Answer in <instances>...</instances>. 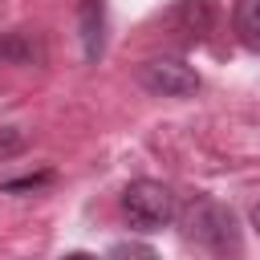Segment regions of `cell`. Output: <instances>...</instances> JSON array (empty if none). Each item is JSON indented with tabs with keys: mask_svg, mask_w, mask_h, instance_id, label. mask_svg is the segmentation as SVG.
Listing matches in <instances>:
<instances>
[{
	"mask_svg": "<svg viewBox=\"0 0 260 260\" xmlns=\"http://www.w3.org/2000/svg\"><path fill=\"white\" fill-rule=\"evenodd\" d=\"M179 228H183V240H191V244H199L207 252L236 248V219L211 195H195L187 207H179Z\"/></svg>",
	"mask_w": 260,
	"mask_h": 260,
	"instance_id": "cell-1",
	"label": "cell"
},
{
	"mask_svg": "<svg viewBox=\"0 0 260 260\" xmlns=\"http://www.w3.org/2000/svg\"><path fill=\"white\" fill-rule=\"evenodd\" d=\"M122 215L130 219V228L138 232H158L171 219H179V199L167 183L158 179H134L122 191Z\"/></svg>",
	"mask_w": 260,
	"mask_h": 260,
	"instance_id": "cell-2",
	"label": "cell"
},
{
	"mask_svg": "<svg viewBox=\"0 0 260 260\" xmlns=\"http://www.w3.org/2000/svg\"><path fill=\"white\" fill-rule=\"evenodd\" d=\"M232 28H236V37H240L244 49L260 53V0H236Z\"/></svg>",
	"mask_w": 260,
	"mask_h": 260,
	"instance_id": "cell-6",
	"label": "cell"
},
{
	"mask_svg": "<svg viewBox=\"0 0 260 260\" xmlns=\"http://www.w3.org/2000/svg\"><path fill=\"white\" fill-rule=\"evenodd\" d=\"M252 228H256V232H260V203H256V207H252Z\"/></svg>",
	"mask_w": 260,
	"mask_h": 260,
	"instance_id": "cell-9",
	"label": "cell"
},
{
	"mask_svg": "<svg viewBox=\"0 0 260 260\" xmlns=\"http://www.w3.org/2000/svg\"><path fill=\"white\" fill-rule=\"evenodd\" d=\"M102 28H106V0H81V45L89 61L102 57V41H106Z\"/></svg>",
	"mask_w": 260,
	"mask_h": 260,
	"instance_id": "cell-5",
	"label": "cell"
},
{
	"mask_svg": "<svg viewBox=\"0 0 260 260\" xmlns=\"http://www.w3.org/2000/svg\"><path fill=\"white\" fill-rule=\"evenodd\" d=\"M211 20H215V8H211L207 0H183L179 8H171V12H167V24L175 28V37H179L183 45L203 41V37H207V28H211Z\"/></svg>",
	"mask_w": 260,
	"mask_h": 260,
	"instance_id": "cell-4",
	"label": "cell"
},
{
	"mask_svg": "<svg viewBox=\"0 0 260 260\" xmlns=\"http://www.w3.org/2000/svg\"><path fill=\"white\" fill-rule=\"evenodd\" d=\"M138 77L150 93H162V98H191L199 89V73L179 57H150L142 61Z\"/></svg>",
	"mask_w": 260,
	"mask_h": 260,
	"instance_id": "cell-3",
	"label": "cell"
},
{
	"mask_svg": "<svg viewBox=\"0 0 260 260\" xmlns=\"http://www.w3.org/2000/svg\"><path fill=\"white\" fill-rule=\"evenodd\" d=\"M0 57H8V61H16V65H28V61H32V41H28V32H8V37H0Z\"/></svg>",
	"mask_w": 260,
	"mask_h": 260,
	"instance_id": "cell-7",
	"label": "cell"
},
{
	"mask_svg": "<svg viewBox=\"0 0 260 260\" xmlns=\"http://www.w3.org/2000/svg\"><path fill=\"white\" fill-rule=\"evenodd\" d=\"M24 146V134L16 130V126H0V158H8V154H16Z\"/></svg>",
	"mask_w": 260,
	"mask_h": 260,
	"instance_id": "cell-8",
	"label": "cell"
}]
</instances>
